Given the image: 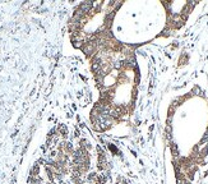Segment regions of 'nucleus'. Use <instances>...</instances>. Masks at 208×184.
Returning a JSON list of instances; mask_svg holds the SVG:
<instances>
[{"label": "nucleus", "mask_w": 208, "mask_h": 184, "mask_svg": "<svg viewBox=\"0 0 208 184\" xmlns=\"http://www.w3.org/2000/svg\"><path fill=\"white\" fill-rule=\"evenodd\" d=\"M97 151H98V159H97V169L98 170H106L107 167V160H106V156H105V153H104V151L101 150V148H97Z\"/></svg>", "instance_id": "f257e3e1"}, {"label": "nucleus", "mask_w": 208, "mask_h": 184, "mask_svg": "<svg viewBox=\"0 0 208 184\" xmlns=\"http://www.w3.org/2000/svg\"><path fill=\"white\" fill-rule=\"evenodd\" d=\"M79 144H81V146H79V147H81V148H83V150H86V151H88V150L91 148V146H89V143H88V142H87L86 140H82V141L79 142Z\"/></svg>", "instance_id": "20e7f679"}, {"label": "nucleus", "mask_w": 208, "mask_h": 184, "mask_svg": "<svg viewBox=\"0 0 208 184\" xmlns=\"http://www.w3.org/2000/svg\"><path fill=\"white\" fill-rule=\"evenodd\" d=\"M59 152L64 153L65 156H70V155H73V153H74V150H73V146L70 143L64 141V142H61L59 144Z\"/></svg>", "instance_id": "f03ea898"}, {"label": "nucleus", "mask_w": 208, "mask_h": 184, "mask_svg": "<svg viewBox=\"0 0 208 184\" xmlns=\"http://www.w3.org/2000/svg\"><path fill=\"white\" fill-rule=\"evenodd\" d=\"M47 184H51V183H47Z\"/></svg>", "instance_id": "6e6552de"}, {"label": "nucleus", "mask_w": 208, "mask_h": 184, "mask_svg": "<svg viewBox=\"0 0 208 184\" xmlns=\"http://www.w3.org/2000/svg\"><path fill=\"white\" fill-rule=\"evenodd\" d=\"M29 184H41V179L37 176H29Z\"/></svg>", "instance_id": "39448f33"}, {"label": "nucleus", "mask_w": 208, "mask_h": 184, "mask_svg": "<svg viewBox=\"0 0 208 184\" xmlns=\"http://www.w3.org/2000/svg\"><path fill=\"white\" fill-rule=\"evenodd\" d=\"M124 184H128V183H127V182H124Z\"/></svg>", "instance_id": "0eeeda50"}, {"label": "nucleus", "mask_w": 208, "mask_h": 184, "mask_svg": "<svg viewBox=\"0 0 208 184\" xmlns=\"http://www.w3.org/2000/svg\"><path fill=\"white\" fill-rule=\"evenodd\" d=\"M37 174H38V165H35L32 171H31V176H37Z\"/></svg>", "instance_id": "423d86ee"}, {"label": "nucleus", "mask_w": 208, "mask_h": 184, "mask_svg": "<svg viewBox=\"0 0 208 184\" xmlns=\"http://www.w3.org/2000/svg\"><path fill=\"white\" fill-rule=\"evenodd\" d=\"M58 132H59V134H60L61 137H64V138L68 136V129H66V127H65V125H59Z\"/></svg>", "instance_id": "7ed1b4c3"}]
</instances>
